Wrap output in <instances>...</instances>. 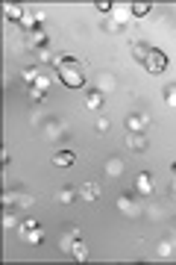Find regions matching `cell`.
Masks as SVG:
<instances>
[{
  "instance_id": "cell-10",
  "label": "cell",
  "mask_w": 176,
  "mask_h": 265,
  "mask_svg": "<svg viewBox=\"0 0 176 265\" xmlns=\"http://www.w3.org/2000/svg\"><path fill=\"white\" fill-rule=\"evenodd\" d=\"M53 165L56 168H71L74 165V153H71V150H59L56 156H53Z\"/></svg>"
},
{
  "instance_id": "cell-12",
  "label": "cell",
  "mask_w": 176,
  "mask_h": 265,
  "mask_svg": "<svg viewBox=\"0 0 176 265\" xmlns=\"http://www.w3.org/2000/svg\"><path fill=\"white\" fill-rule=\"evenodd\" d=\"M103 106V92L100 89H88V109H100Z\"/></svg>"
},
{
  "instance_id": "cell-9",
  "label": "cell",
  "mask_w": 176,
  "mask_h": 265,
  "mask_svg": "<svg viewBox=\"0 0 176 265\" xmlns=\"http://www.w3.org/2000/svg\"><path fill=\"white\" fill-rule=\"evenodd\" d=\"M29 47H38V50H44L47 47V33L38 27L35 33H29Z\"/></svg>"
},
{
  "instance_id": "cell-21",
  "label": "cell",
  "mask_w": 176,
  "mask_h": 265,
  "mask_svg": "<svg viewBox=\"0 0 176 265\" xmlns=\"http://www.w3.org/2000/svg\"><path fill=\"white\" fill-rule=\"evenodd\" d=\"M168 254H171V245H168V242H165V245H159V257H168Z\"/></svg>"
},
{
  "instance_id": "cell-5",
  "label": "cell",
  "mask_w": 176,
  "mask_h": 265,
  "mask_svg": "<svg viewBox=\"0 0 176 265\" xmlns=\"http://www.w3.org/2000/svg\"><path fill=\"white\" fill-rule=\"evenodd\" d=\"M77 195L86 200V203H94V200L100 198V186H97V183H83V189H80Z\"/></svg>"
},
{
  "instance_id": "cell-4",
  "label": "cell",
  "mask_w": 176,
  "mask_h": 265,
  "mask_svg": "<svg viewBox=\"0 0 176 265\" xmlns=\"http://www.w3.org/2000/svg\"><path fill=\"white\" fill-rule=\"evenodd\" d=\"M147 127H150V118L147 115H129L126 118V130L129 132H147Z\"/></svg>"
},
{
  "instance_id": "cell-17",
  "label": "cell",
  "mask_w": 176,
  "mask_h": 265,
  "mask_svg": "<svg viewBox=\"0 0 176 265\" xmlns=\"http://www.w3.org/2000/svg\"><path fill=\"white\" fill-rule=\"evenodd\" d=\"M165 100H168V106H174V109H176V83L165 89Z\"/></svg>"
},
{
  "instance_id": "cell-11",
  "label": "cell",
  "mask_w": 176,
  "mask_h": 265,
  "mask_svg": "<svg viewBox=\"0 0 176 265\" xmlns=\"http://www.w3.org/2000/svg\"><path fill=\"white\" fill-rule=\"evenodd\" d=\"M147 53H150V44H144V41H132V56H135V62H144Z\"/></svg>"
},
{
  "instance_id": "cell-3",
  "label": "cell",
  "mask_w": 176,
  "mask_h": 265,
  "mask_svg": "<svg viewBox=\"0 0 176 265\" xmlns=\"http://www.w3.org/2000/svg\"><path fill=\"white\" fill-rule=\"evenodd\" d=\"M21 236L27 239L29 245H41V242H44V233L38 227V221H24V224H21Z\"/></svg>"
},
{
  "instance_id": "cell-23",
  "label": "cell",
  "mask_w": 176,
  "mask_h": 265,
  "mask_svg": "<svg viewBox=\"0 0 176 265\" xmlns=\"http://www.w3.org/2000/svg\"><path fill=\"white\" fill-rule=\"evenodd\" d=\"M174 174H176V162H174Z\"/></svg>"
},
{
  "instance_id": "cell-14",
  "label": "cell",
  "mask_w": 176,
  "mask_h": 265,
  "mask_svg": "<svg viewBox=\"0 0 176 265\" xmlns=\"http://www.w3.org/2000/svg\"><path fill=\"white\" fill-rule=\"evenodd\" d=\"M80 239H83V236H80V230H71L68 236H65V242H62V251H68V254H71V248H74Z\"/></svg>"
},
{
  "instance_id": "cell-7",
  "label": "cell",
  "mask_w": 176,
  "mask_h": 265,
  "mask_svg": "<svg viewBox=\"0 0 176 265\" xmlns=\"http://www.w3.org/2000/svg\"><path fill=\"white\" fill-rule=\"evenodd\" d=\"M126 144H129L132 150H147V135L144 132H129V135H126Z\"/></svg>"
},
{
  "instance_id": "cell-2",
  "label": "cell",
  "mask_w": 176,
  "mask_h": 265,
  "mask_svg": "<svg viewBox=\"0 0 176 265\" xmlns=\"http://www.w3.org/2000/svg\"><path fill=\"white\" fill-rule=\"evenodd\" d=\"M141 65H144L150 74H165V68H168V53L159 50V47H150V53H147V59Z\"/></svg>"
},
{
  "instance_id": "cell-20",
  "label": "cell",
  "mask_w": 176,
  "mask_h": 265,
  "mask_svg": "<svg viewBox=\"0 0 176 265\" xmlns=\"http://www.w3.org/2000/svg\"><path fill=\"white\" fill-rule=\"evenodd\" d=\"M29 100H35V103H38V100H44V95H41L38 89H29Z\"/></svg>"
},
{
  "instance_id": "cell-18",
  "label": "cell",
  "mask_w": 176,
  "mask_h": 265,
  "mask_svg": "<svg viewBox=\"0 0 176 265\" xmlns=\"http://www.w3.org/2000/svg\"><path fill=\"white\" fill-rule=\"evenodd\" d=\"M94 9H97V12H106V15H109V12H112L115 6H112V0H97V3H94Z\"/></svg>"
},
{
  "instance_id": "cell-13",
  "label": "cell",
  "mask_w": 176,
  "mask_h": 265,
  "mask_svg": "<svg viewBox=\"0 0 176 265\" xmlns=\"http://www.w3.org/2000/svg\"><path fill=\"white\" fill-rule=\"evenodd\" d=\"M71 257H74L77 263H83V260L88 257V248H86V242H83V239H80V242H77V245L71 248Z\"/></svg>"
},
{
  "instance_id": "cell-8",
  "label": "cell",
  "mask_w": 176,
  "mask_h": 265,
  "mask_svg": "<svg viewBox=\"0 0 176 265\" xmlns=\"http://www.w3.org/2000/svg\"><path fill=\"white\" fill-rule=\"evenodd\" d=\"M24 15H27L24 6H18V3H6V18H9V21H18V24H21Z\"/></svg>"
},
{
  "instance_id": "cell-19",
  "label": "cell",
  "mask_w": 176,
  "mask_h": 265,
  "mask_svg": "<svg viewBox=\"0 0 176 265\" xmlns=\"http://www.w3.org/2000/svg\"><path fill=\"white\" fill-rule=\"evenodd\" d=\"M38 77H41V74H38V68H27V71H24V80H27V83H35Z\"/></svg>"
},
{
  "instance_id": "cell-6",
  "label": "cell",
  "mask_w": 176,
  "mask_h": 265,
  "mask_svg": "<svg viewBox=\"0 0 176 265\" xmlns=\"http://www.w3.org/2000/svg\"><path fill=\"white\" fill-rule=\"evenodd\" d=\"M135 189H138V195H153V177L147 171H141L135 177Z\"/></svg>"
},
{
  "instance_id": "cell-1",
  "label": "cell",
  "mask_w": 176,
  "mask_h": 265,
  "mask_svg": "<svg viewBox=\"0 0 176 265\" xmlns=\"http://www.w3.org/2000/svg\"><path fill=\"white\" fill-rule=\"evenodd\" d=\"M53 71L59 74V80H62L68 89H86L83 65H80L74 56H56V59H53Z\"/></svg>"
},
{
  "instance_id": "cell-22",
  "label": "cell",
  "mask_w": 176,
  "mask_h": 265,
  "mask_svg": "<svg viewBox=\"0 0 176 265\" xmlns=\"http://www.w3.org/2000/svg\"><path fill=\"white\" fill-rule=\"evenodd\" d=\"M97 130H109V118H100L97 121Z\"/></svg>"
},
{
  "instance_id": "cell-16",
  "label": "cell",
  "mask_w": 176,
  "mask_h": 265,
  "mask_svg": "<svg viewBox=\"0 0 176 265\" xmlns=\"http://www.w3.org/2000/svg\"><path fill=\"white\" fill-rule=\"evenodd\" d=\"M32 89H38L41 95H47V89H50V80H47V77H38V80L32 83Z\"/></svg>"
},
{
  "instance_id": "cell-15",
  "label": "cell",
  "mask_w": 176,
  "mask_h": 265,
  "mask_svg": "<svg viewBox=\"0 0 176 265\" xmlns=\"http://www.w3.org/2000/svg\"><path fill=\"white\" fill-rule=\"evenodd\" d=\"M135 18H144V15H150V3H132V9H129Z\"/></svg>"
}]
</instances>
